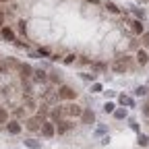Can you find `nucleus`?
<instances>
[{
  "mask_svg": "<svg viewBox=\"0 0 149 149\" xmlns=\"http://www.w3.org/2000/svg\"><path fill=\"white\" fill-rule=\"evenodd\" d=\"M143 112H145V116H149V106H145V110H143Z\"/></svg>",
  "mask_w": 149,
  "mask_h": 149,
  "instance_id": "obj_32",
  "label": "nucleus"
},
{
  "mask_svg": "<svg viewBox=\"0 0 149 149\" xmlns=\"http://www.w3.org/2000/svg\"><path fill=\"white\" fill-rule=\"evenodd\" d=\"M25 124H27V128H29V130H40V128H42V126H40V124H42V120H40V118H27V122H25Z\"/></svg>",
  "mask_w": 149,
  "mask_h": 149,
  "instance_id": "obj_8",
  "label": "nucleus"
},
{
  "mask_svg": "<svg viewBox=\"0 0 149 149\" xmlns=\"http://www.w3.org/2000/svg\"><path fill=\"white\" fill-rule=\"evenodd\" d=\"M25 145H27L29 149H40V147H42V143H37L35 139H27V141H25Z\"/></svg>",
  "mask_w": 149,
  "mask_h": 149,
  "instance_id": "obj_15",
  "label": "nucleus"
},
{
  "mask_svg": "<svg viewBox=\"0 0 149 149\" xmlns=\"http://www.w3.org/2000/svg\"><path fill=\"white\" fill-rule=\"evenodd\" d=\"M60 79H62L60 72H52V74H50V81H52V83H60Z\"/></svg>",
  "mask_w": 149,
  "mask_h": 149,
  "instance_id": "obj_19",
  "label": "nucleus"
},
{
  "mask_svg": "<svg viewBox=\"0 0 149 149\" xmlns=\"http://www.w3.org/2000/svg\"><path fill=\"white\" fill-rule=\"evenodd\" d=\"M33 81H37V83H42V81H46V72L44 70H33Z\"/></svg>",
  "mask_w": 149,
  "mask_h": 149,
  "instance_id": "obj_12",
  "label": "nucleus"
},
{
  "mask_svg": "<svg viewBox=\"0 0 149 149\" xmlns=\"http://www.w3.org/2000/svg\"><path fill=\"white\" fill-rule=\"evenodd\" d=\"M6 128H8L10 135H19V133H21V124H19L17 120H10V122L6 124Z\"/></svg>",
  "mask_w": 149,
  "mask_h": 149,
  "instance_id": "obj_9",
  "label": "nucleus"
},
{
  "mask_svg": "<svg viewBox=\"0 0 149 149\" xmlns=\"http://www.w3.org/2000/svg\"><path fill=\"white\" fill-rule=\"evenodd\" d=\"M6 68H8V64H6V62H0V74L6 72Z\"/></svg>",
  "mask_w": 149,
  "mask_h": 149,
  "instance_id": "obj_26",
  "label": "nucleus"
},
{
  "mask_svg": "<svg viewBox=\"0 0 149 149\" xmlns=\"http://www.w3.org/2000/svg\"><path fill=\"white\" fill-rule=\"evenodd\" d=\"M106 8H108L110 13H114V15H118V13H120V8H118L114 2H106Z\"/></svg>",
  "mask_w": 149,
  "mask_h": 149,
  "instance_id": "obj_17",
  "label": "nucleus"
},
{
  "mask_svg": "<svg viewBox=\"0 0 149 149\" xmlns=\"http://www.w3.org/2000/svg\"><path fill=\"white\" fill-rule=\"evenodd\" d=\"M54 133H56V128H54V122H42V135L44 137H54Z\"/></svg>",
  "mask_w": 149,
  "mask_h": 149,
  "instance_id": "obj_3",
  "label": "nucleus"
},
{
  "mask_svg": "<svg viewBox=\"0 0 149 149\" xmlns=\"http://www.w3.org/2000/svg\"><path fill=\"white\" fill-rule=\"evenodd\" d=\"M42 100L46 104H58V93H56V91H46L42 95Z\"/></svg>",
  "mask_w": 149,
  "mask_h": 149,
  "instance_id": "obj_4",
  "label": "nucleus"
},
{
  "mask_svg": "<svg viewBox=\"0 0 149 149\" xmlns=\"http://www.w3.org/2000/svg\"><path fill=\"white\" fill-rule=\"evenodd\" d=\"M64 114L66 116H81L83 114V108L77 106V104H68V106H64Z\"/></svg>",
  "mask_w": 149,
  "mask_h": 149,
  "instance_id": "obj_2",
  "label": "nucleus"
},
{
  "mask_svg": "<svg viewBox=\"0 0 149 149\" xmlns=\"http://www.w3.org/2000/svg\"><path fill=\"white\" fill-rule=\"evenodd\" d=\"M74 58H77V56H74V54H68L66 58H64V62H66V64H72V62H74Z\"/></svg>",
  "mask_w": 149,
  "mask_h": 149,
  "instance_id": "obj_23",
  "label": "nucleus"
},
{
  "mask_svg": "<svg viewBox=\"0 0 149 149\" xmlns=\"http://www.w3.org/2000/svg\"><path fill=\"white\" fill-rule=\"evenodd\" d=\"M0 35H2V40L15 42V31H13L10 27H2V29H0Z\"/></svg>",
  "mask_w": 149,
  "mask_h": 149,
  "instance_id": "obj_6",
  "label": "nucleus"
},
{
  "mask_svg": "<svg viewBox=\"0 0 149 149\" xmlns=\"http://www.w3.org/2000/svg\"><path fill=\"white\" fill-rule=\"evenodd\" d=\"M64 116V108H58V110H52V118L54 120H60Z\"/></svg>",
  "mask_w": 149,
  "mask_h": 149,
  "instance_id": "obj_14",
  "label": "nucleus"
},
{
  "mask_svg": "<svg viewBox=\"0 0 149 149\" xmlns=\"http://www.w3.org/2000/svg\"><path fill=\"white\" fill-rule=\"evenodd\" d=\"M133 31H135V33H143V23H141V21H135V23H133Z\"/></svg>",
  "mask_w": 149,
  "mask_h": 149,
  "instance_id": "obj_18",
  "label": "nucleus"
},
{
  "mask_svg": "<svg viewBox=\"0 0 149 149\" xmlns=\"http://www.w3.org/2000/svg\"><path fill=\"white\" fill-rule=\"evenodd\" d=\"M93 68H95V70H104V68H106V66H104V64H100V62H97V64H93Z\"/></svg>",
  "mask_w": 149,
  "mask_h": 149,
  "instance_id": "obj_30",
  "label": "nucleus"
},
{
  "mask_svg": "<svg viewBox=\"0 0 149 149\" xmlns=\"http://www.w3.org/2000/svg\"><path fill=\"white\" fill-rule=\"evenodd\" d=\"M72 128V122H58V133H66Z\"/></svg>",
  "mask_w": 149,
  "mask_h": 149,
  "instance_id": "obj_13",
  "label": "nucleus"
},
{
  "mask_svg": "<svg viewBox=\"0 0 149 149\" xmlns=\"http://www.w3.org/2000/svg\"><path fill=\"white\" fill-rule=\"evenodd\" d=\"M4 23V13H0V25Z\"/></svg>",
  "mask_w": 149,
  "mask_h": 149,
  "instance_id": "obj_31",
  "label": "nucleus"
},
{
  "mask_svg": "<svg viewBox=\"0 0 149 149\" xmlns=\"http://www.w3.org/2000/svg\"><path fill=\"white\" fill-rule=\"evenodd\" d=\"M25 29H27V25H25V21H19V31H23V33H25Z\"/></svg>",
  "mask_w": 149,
  "mask_h": 149,
  "instance_id": "obj_27",
  "label": "nucleus"
},
{
  "mask_svg": "<svg viewBox=\"0 0 149 149\" xmlns=\"http://www.w3.org/2000/svg\"><path fill=\"white\" fill-rule=\"evenodd\" d=\"M8 122V112L4 108H0V124H6Z\"/></svg>",
  "mask_w": 149,
  "mask_h": 149,
  "instance_id": "obj_16",
  "label": "nucleus"
},
{
  "mask_svg": "<svg viewBox=\"0 0 149 149\" xmlns=\"http://www.w3.org/2000/svg\"><path fill=\"white\" fill-rule=\"evenodd\" d=\"M135 93H137V95H145V93H147V89H145V87H139Z\"/></svg>",
  "mask_w": 149,
  "mask_h": 149,
  "instance_id": "obj_28",
  "label": "nucleus"
},
{
  "mask_svg": "<svg viewBox=\"0 0 149 149\" xmlns=\"http://www.w3.org/2000/svg\"><path fill=\"white\" fill-rule=\"evenodd\" d=\"M112 68H114L116 72H124V70L128 68V64H126V60L122 58V60H116L114 64H112Z\"/></svg>",
  "mask_w": 149,
  "mask_h": 149,
  "instance_id": "obj_10",
  "label": "nucleus"
},
{
  "mask_svg": "<svg viewBox=\"0 0 149 149\" xmlns=\"http://www.w3.org/2000/svg\"><path fill=\"white\" fill-rule=\"evenodd\" d=\"M147 60H149L147 54H145L143 50H139V52H137V62H139V64H147Z\"/></svg>",
  "mask_w": 149,
  "mask_h": 149,
  "instance_id": "obj_11",
  "label": "nucleus"
},
{
  "mask_svg": "<svg viewBox=\"0 0 149 149\" xmlns=\"http://www.w3.org/2000/svg\"><path fill=\"white\" fill-rule=\"evenodd\" d=\"M120 104H122V106H133V100L126 97V95H120Z\"/></svg>",
  "mask_w": 149,
  "mask_h": 149,
  "instance_id": "obj_20",
  "label": "nucleus"
},
{
  "mask_svg": "<svg viewBox=\"0 0 149 149\" xmlns=\"http://www.w3.org/2000/svg\"><path fill=\"white\" fill-rule=\"evenodd\" d=\"M89 2H91V4H97V2H100V0H89Z\"/></svg>",
  "mask_w": 149,
  "mask_h": 149,
  "instance_id": "obj_33",
  "label": "nucleus"
},
{
  "mask_svg": "<svg viewBox=\"0 0 149 149\" xmlns=\"http://www.w3.org/2000/svg\"><path fill=\"white\" fill-rule=\"evenodd\" d=\"M40 56H50V50H48V48H42V50H40Z\"/></svg>",
  "mask_w": 149,
  "mask_h": 149,
  "instance_id": "obj_29",
  "label": "nucleus"
},
{
  "mask_svg": "<svg viewBox=\"0 0 149 149\" xmlns=\"http://www.w3.org/2000/svg\"><path fill=\"white\" fill-rule=\"evenodd\" d=\"M56 93H58V100H74L77 97V91H74L72 87H68V85H62Z\"/></svg>",
  "mask_w": 149,
  "mask_h": 149,
  "instance_id": "obj_1",
  "label": "nucleus"
},
{
  "mask_svg": "<svg viewBox=\"0 0 149 149\" xmlns=\"http://www.w3.org/2000/svg\"><path fill=\"white\" fill-rule=\"evenodd\" d=\"M114 116H116V118H126V110H116Z\"/></svg>",
  "mask_w": 149,
  "mask_h": 149,
  "instance_id": "obj_22",
  "label": "nucleus"
},
{
  "mask_svg": "<svg viewBox=\"0 0 149 149\" xmlns=\"http://www.w3.org/2000/svg\"><path fill=\"white\" fill-rule=\"evenodd\" d=\"M137 141H139V145H143V147H145V145L149 143V137H145V135H139V139H137Z\"/></svg>",
  "mask_w": 149,
  "mask_h": 149,
  "instance_id": "obj_21",
  "label": "nucleus"
},
{
  "mask_svg": "<svg viewBox=\"0 0 149 149\" xmlns=\"http://www.w3.org/2000/svg\"><path fill=\"white\" fill-rule=\"evenodd\" d=\"M81 118H83V122H85V124H93V122H95V114H93L91 110H83Z\"/></svg>",
  "mask_w": 149,
  "mask_h": 149,
  "instance_id": "obj_7",
  "label": "nucleus"
},
{
  "mask_svg": "<svg viewBox=\"0 0 149 149\" xmlns=\"http://www.w3.org/2000/svg\"><path fill=\"white\" fill-rule=\"evenodd\" d=\"M0 2H8V0H0Z\"/></svg>",
  "mask_w": 149,
  "mask_h": 149,
  "instance_id": "obj_34",
  "label": "nucleus"
},
{
  "mask_svg": "<svg viewBox=\"0 0 149 149\" xmlns=\"http://www.w3.org/2000/svg\"><path fill=\"white\" fill-rule=\"evenodd\" d=\"M143 46L149 48V33H143Z\"/></svg>",
  "mask_w": 149,
  "mask_h": 149,
  "instance_id": "obj_24",
  "label": "nucleus"
},
{
  "mask_svg": "<svg viewBox=\"0 0 149 149\" xmlns=\"http://www.w3.org/2000/svg\"><path fill=\"white\" fill-rule=\"evenodd\" d=\"M19 72H21V77H23V81H25V79H29L31 74H33V68H31L29 64H19Z\"/></svg>",
  "mask_w": 149,
  "mask_h": 149,
  "instance_id": "obj_5",
  "label": "nucleus"
},
{
  "mask_svg": "<svg viewBox=\"0 0 149 149\" xmlns=\"http://www.w3.org/2000/svg\"><path fill=\"white\" fill-rule=\"evenodd\" d=\"M104 110H106V112H114V104H110V102H108V104L104 106Z\"/></svg>",
  "mask_w": 149,
  "mask_h": 149,
  "instance_id": "obj_25",
  "label": "nucleus"
}]
</instances>
